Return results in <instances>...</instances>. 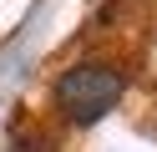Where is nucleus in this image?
Segmentation results:
<instances>
[{"label":"nucleus","mask_w":157,"mask_h":152,"mask_svg":"<svg viewBox=\"0 0 157 152\" xmlns=\"http://www.w3.org/2000/svg\"><path fill=\"white\" fill-rule=\"evenodd\" d=\"M122 86L127 81L117 76L112 66H101V61H86V66H71L61 81H56V101H61V111L71 122H101L106 111L122 101Z\"/></svg>","instance_id":"nucleus-1"}]
</instances>
